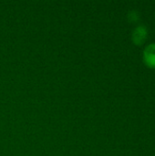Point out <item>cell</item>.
<instances>
[{"label": "cell", "mask_w": 155, "mask_h": 156, "mask_svg": "<svg viewBox=\"0 0 155 156\" xmlns=\"http://www.w3.org/2000/svg\"><path fill=\"white\" fill-rule=\"evenodd\" d=\"M147 34V27L145 26H139L132 32V41L136 45H142L145 42Z\"/></svg>", "instance_id": "6da1fadb"}, {"label": "cell", "mask_w": 155, "mask_h": 156, "mask_svg": "<svg viewBox=\"0 0 155 156\" xmlns=\"http://www.w3.org/2000/svg\"><path fill=\"white\" fill-rule=\"evenodd\" d=\"M143 60L149 68L155 69V43L145 48L143 52Z\"/></svg>", "instance_id": "7a4b0ae2"}, {"label": "cell", "mask_w": 155, "mask_h": 156, "mask_svg": "<svg viewBox=\"0 0 155 156\" xmlns=\"http://www.w3.org/2000/svg\"><path fill=\"white\" fill-rule=\"evenodd\" d=\"M128 18L131 22H135L139 19V14L136 11H132L128 15Z\"/></svg>", "instance_id": "3957f363"}]
</instances>
